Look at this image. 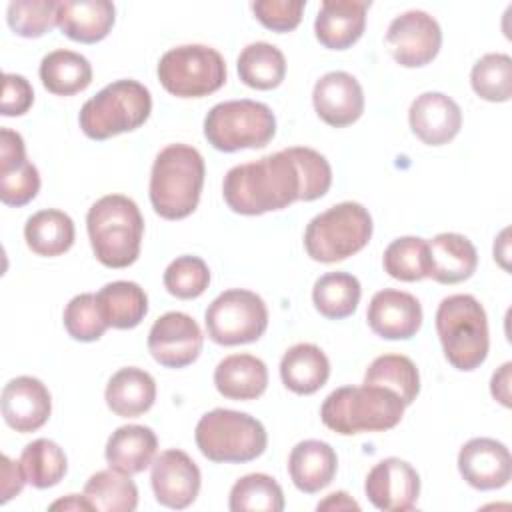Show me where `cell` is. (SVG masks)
Listing matches in <instances>:
<instances>
[{
    "instance_id": "cell-11",
    "label": "cell",
    "mask_w": 512,
    "mask_h": 512,
    "mask_svg": "<svg viewBox=\"0 0 512 512\" xmlns=\"http://www.w3.org/2000/svg\"><path fill=\"white\" fill-rule=\"evenodd\" d=\"M208 338L220 346L256 342L268 328V308L250 290L230 288L218 294L204 314Z\"/></svg>"
},
{
    "instance_id": "cell-2",
    "label": "cell",
    "mask_w": 512,
    "mask_h": 512,
    "mask_svg": "<svg viewBox=\"0 0 512 512\" xmlns=\"http://www.w3.org/2000/svg\"><path fill=\"white\" fill-rule=\"evenodd\" d=\"M204 158L188 144H168L158 152L150 172V202L158 216L182 220L190 216L204 186Z\"/></svg>"
},
{
    "instance_id": "cell-10",
    "label": "cell",
    "mask_w": 512,
    "mask_h": 512,
    "mask_svg": "<svg viewBox=\"0 0 512 512\" xmlns=\"http://www.w3.org/2000/svg\"><path fill=\"white\" fill-rule=\"evenodd\" d=\"M156 72L164 90L178 98H202L220 90L226 82L222 54L206 44L170 48L162 54Z\"/></svg>"
},
{
    "instance_id": "cell-9",
    "label": "cell",
    "mask_w": 512,
    "mask_h": 512,
    "mask_svg": "<svg viewBox=\"0 0 512 512\" xmlns=\"http://www.w3.org/2000/svg\"><path fill=\"white\" fill-rule=\"evenodd\" d=\"M276 134V116L256 100H226L210 108L204 118V136L220 152L264 148Z\"/></svg>"
},
{
    "instance_id": "cell-38",
    "label": "cell",
    "mask_w": 512,
    "mask_h": 512,
    "mask_svg": "<svg viewBox=\"0 0 512 512\" xmlns=\"http://www.w3.org/2000/svg\"><path fill=\"white\" fill-rule=\"evenodd\" d=\"M228 508L232 512H282L284 492L268 474H246L234 482Z\"/></svg>"
},
{
    "instance_id": "cell-28",
    "label": "cell",
    "mask_w": 512,
    "mask_h": 512,
    "mask_svg": "<svg viewBox=\"0 0 512 512\" xmlns=\"http://www.w3.org/2000/svg\"><path fill=\"white\" fill-rule=\"evenodd\" d=\"M330 376V360L320 346L300 342L290 346L280 360V378L294 394L318 392Z\"/></svg>"
},
{
    "instance_id": "cell-22",
    "label": "cell",
    "mask_w": 512,
    "mask_h": 512,
    "mask_svg": "<svg viewBox=\"0 0 512 512\" xmlns=\"http://www.w3.org/2000/svg\"><path fill=\"white\" fill-rule=\"evenodd\" d=\"M366 0H324L314 20V34L324 48L346 50L366 28Z\"/></svg>"
},
{
    "instance_id": "cell-33",
    "label": "cell",
    "mask_w": 512,
    "mask_h": 512,
    "mask_svg": "<svg viewBox=\"0 0 512 512\" xmlns=\"http://www.w3.org/2000/svg\"><path fill=\"white\" fill-rule=\"evenodd\" d=\"M240 80L256 90H272L286 76V58L280 48L270 42H252L242 48L238 62Z\"/></svg>"
},
{
    "instance_id": "cell-4",
    "label": "cell",
    "mask_w": 512,
    "mask_h": 512,
    "mask_svg": "<svg viewBox=\"0 0 512 512\" xmlns=\"http://www.w3.org/2000/svg\"><path fill=\"white\" fill-rule=\"evenodd\" d=\"M404 402L384 386H342L326 396L320 418L326 428L342 436L360 432H384L404 416Z\"/></svg>"
},
{
    "instance_id": "cell-31",
    "label": "cell",
    "mask_w": 512,
    "mask_h": 512,
    "mask_svg": "<svg viewBox=\"0 0 512 512\" xmlns=\"http://www.w3.org/2000/svg\"><path fill=\"white\" fill-rule=\"evenodd\" d=\"M24 238L28 248L38 256H60L74 244L76 230L72 218L54 208L34 212L24 224Z\"/></svg>"
},
{
    "instance_id": "cell-37",
    "label": "cell",
    "mask_w": 512,
    "mask_h": 512,
    "mask_svg": "<svg viewBox=\"0 0 512 512\" xmlns=\"http://www.w3.org/2000/svg\"><path fill=\"white\" fill-rule=\"evenodd\" d=\"M20 466L24 470L26 482L34 488L44 490L56 486L64 478L68 470V460L64 450L56 442L48 438H38L24 446L20 454Z\"/></svg>"
},
{
    "instance_id": "cell-41",
    "label": "cell",
    "mask_w": 512,
    "mask_h": 512,
    "mask_svg": "<svg viewBox=\"0 0 512 512\" xmlns=\"http://www.w3.org/2000/svg\"><path fill=\"white\" fill-rule=\"evenodd\" d=\"M58 4L54 0H12L6 10L8 26L22 38H38L58 26Z\"/></svg>"
},
{
    "instance_id": "cell-39",
    "label": "cell",
    "mask_w": 512,
    "mask_h": 512,
    "mask_svg": "<svg viewBox=\"0 0 512 512\" xmlns=\"http://www.w3.org/2000/svg\"><path fill=\"white\" fill-rule=\"evenodd\" d=\"M474 92L488 102H508L512 96V58L502 52L484 54L470 72Z\"/></svg>"
},
{
    "instance_id": "cell-44",
    "label": "cell",
    "mask_w": 512,
    "mask_h": 512,
    "mask_svg": "<svg viewBox=\"0 0 512 512\" xmlns=\"http://www.w3.org/2000/svg\"><path fill=\"white\" fill-rule=\"evenodd\" d=\"M304 6L306 2L302 0H256L250 8L266 28L274 32H290L300 24Z\"/></svg>"
},
{
    "instance_id": "cell-12",
    "label": "cell",
    "mask_w": 512,
    "mask_h": 512,
    "mask_svg": "<svg viewBox=\"0 0 512 512\" xmlns=\"http://www.w3.org/2000/svg\"><path fill=\"white\" fill-rule=\"evenodd\" d=\"M392 58L404 68L430 64L442 46V30L434 16L424 10H408L396 16L386 32Z\"/></svg>"
},
{
    "instance_id": "cell-42",
    "label": "cell",
    "mask_w": 512,
    "mask_h": 512,
    "mask_svg": "<svg viewBox=\"0 0 512 512\" xmlns=\"http://www.w3.org/2000/svg\"><path fill=\"white\" fill-rule=\"evenodd\" d=\"M64 328L78 342H94L110 328L96 294L74 296L64 308Z\"/></svg>"
},
{
    "instance_id": "cell-3",
    "label": "cell",
    "mask_w": 512,
    "mask_h": 512,
    "mask_svg": "<svg viewBox=\"0 0 512 512\" xmlns=\"http://www.w3.org/2000/svg\"><path fill=\"white\" fill-rule=\"evenodd\" d=\"M94 256L108 268H126L140 256L144 218L136 202L124 194H106L86 214Z\"/></svg>"
},
{
    "instance_id": "cell-21",
    "label": "cell",
    "mask_w": 512,
    "mask_h": 512,
    "mask_svg": "<svg viewBox=\"0 0 512 512\" xmlns=\"http://www.w3.org/2000/svg\"><path fill=\"white\" fill-rule=\"evenodd\" d=\"M408 122L416 138L428 146L448 144L462 128V110L442 92H422L408 110Z\"/></svg>"
},
{
    "instance_id": "cell-13",
    "label": "cell",
    "mask_w": 512,
    "mask_h": 512,
    "mask_svg": "<svg viewBox=\"0 0 512 512\" xmlns=\"http://www.w3.org/2000/svg\"><path fill=\"white\" fill-rule=\"evenodd\" d=\"M204 336L198 322L184 312L162 314L148 332V352L166 368H184L202 352Z\"/></svg>"
},
{
    "instance_id": "cell-23",
    "label": "cell",
    "mask_w": 512,
    "mask_h": 512,
    "mask_svg": "<svg viewBox=\"0 0 512 512\" xmlns=\"http://www.w3.org/2000/svg\"><path fill=\"white\" fill-rule=\"evenodd\" d=\"M428 278L440 284H458L468 280L478 266L474 244L458 232H442L426 240Z\"/></svg>"
},
{
    "instance_id": "cell-5",
    "label": "cell",
    "mask_w": 512,
    "mask_h": 512,
    "mask_svg": "<svg viewBox=\"0 0 512 512\" xmlns=\"http://www.w3.org/2000/svg\"><path fill=\"white\" fill-rule=\"evenodd\" d=\"M436 332L446 360L456 370L470 372L486 360L488 318L472 294H452L438 304Z\"/></svg>"
},
{
    "instance_id": "cell-49",
    "label": "cell",
    "mask_w": 512,
    "mask_h": 512,
    "mask_svg": "<svg viewBox=\"0 0 512 512\" xmlns=\"http://www.w3.org/2000/svg\"><path fill=\"white\" fill-rule=\"evenodd\" d=\"M50 510H74V512H88L94 510L92 504L86 500V496L82 494H68L66 498H60L56 502L50 504Z\"/></svg>"
},
{
    "instance_id": "cell-45",
    "label": "cell",
    "mask_w": 512,
    "mask_h": 512,
    "mask_svg": "<svg viewBox=\"0 0 512 512\" xmlns=\"http://www.w3.org/2000/svg\"><path fill=\"white\" fill-rule=\"evenodd\" d=\"M34 102V90L32 84L20 76L6 72L2 80V114L4 116H22L30 110Z\"/></svg>"
},
{
    "instance_id": "cell-27",
    "label": "cell",
    "mask_w": 512,
    "mask_h": 512,
    "mask_svg": "<svg viewBox=\"0 0 512 512\" xmlns=\"http://www.w3.org/2000/svg\"><path fill=\"white\" fill-rule=\"evenodd\" d=\"M214 386L228 400H256L266 392L268 368L252 354H230L218 362Z\"/></svg>"
},
{
    "instance_id": "cell-19",
    "label": "cell",
    "mask_w": 512,
    "mask_h": 512,
    "mask_svg": "<svg viewBox=\"0 0 512 512\" xmlns=\"http://www.w3.org/2000/svg\"><path fill=\"white\" fill-rule=\"evenodd\" d=\"M366 320L380 338L408 340L422 326V306L410 292L384 288L372 296Z\"/></svg>"
},
{
    "instance_id": "cell-8",
    "label": "cell",
    "mask_w": 512,
    "mask_h": 512,
    "mask_svg": "<svg viewBox=\"0 0 512 512\" xmlns=\"http://www.w3.org/2000/svg\"><path fill=\"white\" fill-rule=\"evenodd\" d=\"M372 228V216L362 204L340 202L308 222L304 248L316 262H340L370 242Z\"/></svg>"
},
{
    "instance_id": "cell-46",
    "label": "cell",
    "mask_w": 512,
    "mask_h": 512,
    "mask_svg": "<svg viewBox=\"0 0 512 512\" xmlns=\"http://www.w3.org/2000/svg\"><path fill=\"white\" fill-rule=\"evenodd\" d=\"M24 484H26V476H24L20 462H14L12 458H8L4 454L2 456V498H0V502L6 504L10 498L18 496L22 492Z\"/></svg>"
},
{
    "instance_id": "cell-17",
    "label": "cell",
    "mask_w": 512,
    "mask_h": 512,
    "mask_svg": "<svg viewBox=\"0 0 512 512\" xmlns=\"http://www.w3.org/2000/svg\"><path fill=\"white\" fill-rule=\"evenodd\" d=\"M316 114L334 128L354 124L364 112V90L360 82L344 72L332 70L316 80L312 90Z\"/></svg>"
},
{
    "instance_id": "cell-18",
    "label": "cell",
    "mask_w": 512,
    "mask_h": 512,
    "mask_svg": "<svg viewBox=\"0 0 512 512\" xmlns=\"http://www.w3.org/2000/svg\"><path fill=\"white\" fill-rule=\"evenodd\" d=\"M460 476L476 490H496L510 482V450L494 438H472L458 452Z\"/></svg>"
},
{
    "instance_id": "cell-26",
    "label": "cell",
    "mask_w": 512,
    "mask_h": 512,
    "mask_svg": "<svg viewBox=\"0 0 512 512\" xmlns=\"http://www.w3.org/2000/svg\"><path fill=\"white\" fill-rule=\"evenodd\" d=\"M158 450V438L148 426L126 424L116 428L106 442V462L122 474H140L152 466Z\"/></svg>"
},
{
    "instance_id": "cell-15",
    "label": "cell",
    "mask_w": 512,
    "mask_h": 512,
    "mask_svg": "<svg viewBox=\"0 0 512 512\" xmlns=\"http://www.w3.org/2000/svg\"><path fill=\"white\" fill-rule=\"evenodd\" d=\"M150 482L158 504L184 510L196 500L202 474L196 462L184 450L170 448L154 458Z\"/></svg>"
},
{
    "instance_id": "cell-34",
    "label": "cell",
    "mask_w": 512,
    "mask_h": 512,
    "mask_svg": "<svg viewBox=\"0 0 512 512\" xmlns=\"http://www.w3.org/2000/svg\"><path fill=\"white\" fill-rule=\"evenodd\" d=\"M362 296L356 276L348 272H328L314 282L312 302L316 310L330 320H342L354 314Z\"/></svg>"
},
{
    "instance_id": "cell-16",
    "label": "cell",
    "mask_w": 512,
    "mask_h": 512,
    "mask_svg": "<svg viewBox=\"0 0 512 512\" xmlns=\"http://www.w3.org/2000/svg\"><path fill=\"white\" fill-rule=\"evenodd\" d=\"M40 190L38 168L26 158V146L18 132L0 130V200L6 206H24Z\"/></svg>"
},
{
    "instance_id": "cell-43",
    "label": "cell",
    "mask_w": 512,
    "mask_h": 512,
    "mask_svg": "<svg viewBox=\"0 0 512 512\" xmlns=\"http://www.w3.org/2000/svg\"><path fill=\"white\" fill-rule=\"evenodd\" d=\"M210 284L208 264L198 256H178L164 270V286L166 290L182 300L198 298L206 292Z\"/></svg>"
},
{
    "instance_id": "cell-36",
    "label": "cell",
    "mask_w": 512,
    "mask_h": 512,
    "mask_svg": "<svg viewBox=\"0 0 512 512\" xmlns=\"http://www.w3.org/2000/svg\"><path fill=\"white\" fill-rule=\"evenodd\" d=\"M364 384L384 386L398 394L404 406H410L420 392V374L408 356L384 354L374 358L366 368Z\"/></svg>"
},
{
    "instance_id": "cell-24",
    "label": "cell",
    "mask_w": 512,
    "mask_h": 512,
    "mask_svg": "<svg viewBox=\"0 0 512 512\" xmlns=\"http://www.w3.org/2000/svg\"><path fill=\"white\" fill-rule=\"evenodd\" d=\"M116 8L108 0H74L58 4V28L74 42L94 44L108 36Z\"/></svg>"
},
{
    "instance_id": "cell-7",
    "label": "cell",
    "mask_w": 512,
    "mask_h": 512,
    "mask_svg": "<svg viewBox=\"0 0 512 512\" xmlns=\"http://www.w3.org/2000/svg\"><path fill=\"white\" fill-rule=\"evenodd\" d=\"M152 112L150 90L138 80H116L84 102L78 114L82 132L92 140H106L140 128Z\"/></svg>"
},
{
    "instance_id": "cell-40",
    "label": "cell",
    "mask_w": 512,
    "mask_h": 512,
    "mask_svg": "<svg viewBox=\"0 0 512 512\" xmlns=\"http://www.w3.org/2000/svg\"><path fill=\"white\" fill-rule=\"evenodd\" d=\"M388 276L402 282H416L428 278V250L426 240L418 236H402L388 244L382 256Z\"/></svg>"
},
{
    "instance_id": "cell-14",
    "label": "cell",
    "mask_w": 512,
    "mask_h": 512,
    "mask_svg": "<svg viewBox=\"0 0 512 512\" xmlns=\"http://www.w3.org/2000/svg\"><path fill=\"white\" fill-rule=\"evenodd\" d=\"M364 492L378 510L406 512L416 506L420 496V476L410 462L390 456L368 472Z\"/></svg>"
},
{
    "instance_id": "cell-1",
    "label": "cell",
    "mask_w": 512,
    "mask_h": 512,
    "mask_svg": "<svg viewBox=\"0 0 512 512\" xmlns=\"http://www.w3.org/2000/svg\"><path fill=\"white\" fill-rule=\"evenodd\" d=\"M332 184L328 160L306 146H292L260 160L232 166L222 182L228 208L236 214L258 216L304 200L322 198Z\"/></svg>"
},
{
    "instance_id": "cell-47",
    "label": "cell",
    "mask_w": 512,
    "mask_h": 512,
    "mask_svg": "<svg viewBox=\"0 0 512 512\" xmlns=\"http://www.w3.org/2000/svg\"><path fill=\"white\" fill-rule=\"evenodd\" d=\"M510 370H512V364L504 362L492 374V380H490V392L494 400H498L506 408H510Z\"/></svg>"
},
{
    "instance_id": "cell-20",
    "label": "cell",
    "mask_w": 512,
    "mask_h": 512,
    "mask_svg": "<svg viewBox=\"0 0 512 512\" xmlns=\"http://www.w3.org/2000/svg\"><path fill=\"white\" fill-rule=\"evenodd\" d=\"M52 412V396L42 380L34 376H16L2 390V416L6 424L28 434L42 428Z\"/></svg>"
},
{
    "instance_id": "cell-35",
    "label": "cell",
    "mask_w": 512,
    "mask_h": 512,
    "mask_svg": "<svg viewBox=\"0 0 512 512\" xmlns=\"http://www.w3.org/2000/svg\"><path fill=\"white\" fill-rule=\"evenodd\" d=\"M86 500L100 512H132L138 506V488L128 474L114 468L100 470L84 484Z\"/></svg>"
},
{
    "instance_id": "cell-6",
    "label": "cell",
    "mask_w": 512,
    "mask_h": 512,
    "mask_svg": "<svg viewBox=\"0 0 512 512\" xmlns=\"http://www.w3.org/2000/svg\"><path fill=\"white\" fill-rule=\"evenodd\" d=\"M196 446L212 462L242 464L264 454L266 428L246 412L214 408L206 412L194 430Z\"/></svg>"
},
{
    "instance_id": "cell-32",
    "label": "cell",
    "mask_w": 512,
    "mask_h": 512,
    "mask_svg": "<svg viewBox=\"0 0 512 512\" xmlns=\"http://www.w3.org/2000/svg\"><path fill=\"white\" fill-rule=\"evenodd\" d=\"M96 298L108 326L118 330L136 328L148 314V296L136 282H108L100 288Z\"/></svg>"
},
{
    "instance_id": "cell-30",
    "label": "cell",
    "mask_w": 512,
    "mask_h": 512,
    "mask_svg": "<svg viewBox=\"0 0 512 512\" xmlns=\"http://www.w3.org/2000/svg\"><path fill=\"white\" fill-rule=\"evenodd\" d=\"M38 72L44 88L56 96H74L92 82V64L88 58L66 48L48 52Z\"/></svg>"
},
{
    "instance_id": "cell-48",
    "label": "cell",
    "mask_w": 512,
    "mask_h": 512,
    "mask_svg": "<svg viewBox=\"0 0 512 512\" xmlns=\"http://www.w3.org/2000/svg\"><path fill=\"white\" fill-rule=\"evenodd\" d=\"M316 510L320 512H342V510H360V504L344 490L328 494L322 502H318Z\"/></svg>"
},
{
    "instance_id": "cell-25",
    "label": "cell",
    "mask_w": 512,
    "mask_h": 512,
    "mask_svg": "<svg viewBox=\"0 0 512 512\" xmlns=\"http://www.w3.org/2000/svg\"><path fill=\"white\" fill-rule=\"evenodd\" d=\"M338 470L334 448L322 440H302L288 456V472L294 486L304 494L326 488Z\"/></svg>"
},
{
    "instance_id": "cell-29",
    "label": "cell",
    "mask_w": 512,
    "mask_h": 512,
    "mask_svg": "<svg viewBox=\"0 0 512 512\" xmlns=\"http://www.w3.org/2000/svg\"><path fill=\"white\" fill-rule=\"evenodd\" d=\"M104 398L116 416L136 418L152 408L156 400V382L146 370L126 366L112 374Z\"/></svg>"
}]
</instances>
